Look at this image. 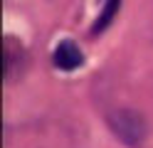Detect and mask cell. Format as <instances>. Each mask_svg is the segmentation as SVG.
Returning <instances> with one entry per match:
<instances>
[{
	"instance_id": "obj_1",
	"label": "cell",
	"mask_w": 153,
	"mask_h": 148,
	"mask_svg": "<svg viewBox=\"0 0 153 148\" xmlns=\"http://www.w3.org/2000/svg\"><path fill=\"white\" fill-rule=\"evenodd\" d=\"M52 64L62 72H74L84 64V52L74 39H59L52 52Z\"/></svg>"
},
{
	"instance_id": "obj_2",
	"label": "cell",
	"mask_w": 153,
	"mask_h": 148,
	"mask_svg": "<svg viewBox=\"0 0 153 148\" xmlns=\"http://www.w3.org/2000/svg\"><path fill=\"white\" fill-rule=\"evenodd\" d=\"M111 126H114V133H116L121 141H126L128 146L141 143L143 133H146L141 118L133 114V111H119V114H116V121H114Z\"/></svg>"
},
{
	"instance_id": "obj_3",
	"label": "cell",
	"mask_w": 153,
	"mask_h": 148,
	"mask_svg": "<svg viewBox=\"0 0 153 148\" xmlns=\"http://www.w3.org/2000/svg\"><path fill=\"white\" fill-rule=\"evenodd\" d=\"M119 7H121V0H101L99 15H97V20H94V25H91V35H101L104 30L116 20Z\"/></svg>"
}]
</instances>
